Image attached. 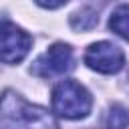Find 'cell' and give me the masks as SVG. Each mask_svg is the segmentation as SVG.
<instances>
[{"label": "cell", "mask_w": 129, "mask_h": 129, "mask_svg": "<svg viewBox=\"0 0 129 129\" xmlns=\"http://www.w3.org/2000/svg\"><path fill=\"white\" fill-rule=\"evenodd\" d=\"M71 69H73V48L64 42H56L32 62L30 73L40 79H50Z\"/></svg>", "instance_id": "5"}, {"label": "cell", "mask_w": 129, "mask_h": 129, "mask_svg": "<svg viewBox=\"0 0 129 129\" xmlns=\"http://www.w3.org/2000/svg\"><path fill=\"white\" fill-rule=\"evenodd\" d=\"M91 93L77 81L64 79L52 89V111L64 119H83L91 113Z\"/></svg>", "instance_id": "2"}, {"label": "cell", "mask_w": 129, "mask_h": 129, "mask_svg": "<svg viewBox=\"0 0 129 129\" xmlns=\"http://www.w3.org/2000/svg\"><path fill=\"white\" fill-rule=\"evenodd\" d=\"M0 113L10 129H58L46 109L26 103L14 91H4L0 99Z\"/></svg>", "instance_id": "1"}, {"label": "cell", "mask_w": 129, "mask_h": 129, "mask_svg": "<svg viewBox=\"0 0 129 129\" xmlns=\"http://www.w3.org/2000/svg\"><path fill=\"white\" fill-rule=\"evenodd\" d=\"M129 125V111L123 105H113L107 115V127L109 129H125Z\"/></svg>", "instance_id": "7"}, {"label": "cell", "mask_w": 129, "mask_h": 129, "mask_svg": "<svg viewBox=\"0 0 129 129\" xmlns=\"http://www.w3.org/2000/svg\"><path fill=\"white\" fill-rule=\"evenodd\" d=\"M32 46V38L14 22H0V62H20Z\"/></svg>", "instance_id": "3"}, {"label": "cell", "mask_w": 129, "mask_h": 129, "mask_svg": "<svg viewBox=\"0 0 129 129\" xmlns=\"http://www.w3.org/2000/svg\"><path fill=\"white\" fill-rule=\"evenodd\" d=\"M85 64L97 73L103 75H115L123 69L125 64V54L123 50L109 42V40H101V42H93L87 52H85Z\"/></svg>", "instance_id": "4"}, {"label": "cell", "mask_w": 129, "mask_h": 129, "mask_svg": "<svg viewBox=\"0 0 129 129\" xmlns=\"http://www.w3.org/2000/svg\"><path fill=\"white\" fill-rule=\"evenodd\" d=\"M109 28L117 36L129 40V4H121L113 10V14L109 18Z\"/></svg>", "instance_id": "6"}, {"label": "cell", "mask_w": 129, "mask_h": 129, "mask_svg": "<svg viewBox=\"0 0 129 129\" xmlns=\"http://www.w3.org/2000/svg\"><path fill=\"white\" fill-rule=\"evenodd\" d=\"M34 2L42 8H48V10H54V8H60L62 4H67V0H34Z\"/></svg>", "instance_id": "8"}]
</instances>
